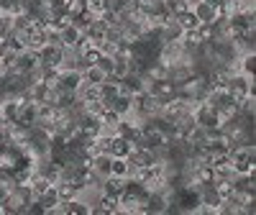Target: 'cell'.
Masks as SVG:
<instances>
[{"label": "cell", "mask_w": 256, "mask_h": 215, "mask_svg": "<svg viewBox=\"0 0 256 215\" xmlns=\"http://www.w3.org/2000/svg\"><path fill=\"white\" fill-rule=\"evenodd\" d=\"M226 92L230 95V100H233V102H241L244 98L256 95L254 77H246V74H241V72L230 74V80H228V84H226Z\"/></svg>", "instance_id": "1"}, {"label": "cell", "mask_w": 256, "mask_h": 215, "mask_svg": "<svg viewBox=\"0 0 256 215\" xmlns=\"http://www.w3.org/2000/svg\"><path fill=\"white\" fill-rule=\"evenodd\" d=\"M105 108H110V110H116L120 118L128 116V113H134V95H126V92H118L116 98L110 100H102Z\"/></svg>", "instance_id": "2"}, {"label": "cell", "mask_w": 256, "mask_h": 215, "mask_svg": "<svg viewBox=\"0 0 256 215\" xmlns=\"http://www.w3.org/2000/svg\"><path fill=\"white\" fill-rule=\"evenodd\" d=\"M126 187H128V177H113V174H108V177L100 180V192L113 195V198H120L123 192H126Z\"/></svg>", "instance_id": "3"}, {"label": "cell", "mask_w": 256, "mask_h": 215, "mask_svg": "<svg viewBox=\"0 0 256 215\" xmlns=\"http://www.w3.org/2000/svg\"><path fill=\"white\" fill-rule=\"evenodd\" d=\"M192 13H195V18L200 20V24H208V26H212V24H216V18H218V8L205 3V0H200V3L192 6Z\"/></svg>", "instance_id": "4"}, {"label": "cell", "mask_w": 256, "mask_h": 215, "mask_svg": "<svg viewBox=\"0 0 256 215\" xmlns=\"http://www.w3.org/2000/svg\"><path fill=\"white\" fill-rule=\"evenodd\" d=\"M38 67V54L36 52H28V49H24L18 56H16V72H20V74H28L31 70H36Z\"/></svg>", "instance_id": "5"}, {"label": "cell", "mask_w": 256, "mask_h": 215, "mask_svg": "<svg viewBox=\"0 0 256 215\" xmlns=\"http://www.w3.org/2000/svg\"><path fill=\"white\" fill-rule=\"evenodd\" d=\"M80 84H82V72H77V70H64V72L59 74V88H62V90L77 92Z\"/></svg>", "instance_id": "6"}, {"label": "cell", "mask_w": 256, "mask_h": 215, "mask_svg": "<svg viewBox=\"0 0 256 215\" xmlns=\"http://www.w3.org/2000/svg\"><path fill=\"white\" fill-rule=\"evenodd\" d=\"M59 34H62V46H64V49H77V46H80V41H82V31H80V28L67 26L64 31H59Z\"/></svg>", "instance_id": "7"}, {"label": "cell", "mask_w": 256, "mask_h": 215, "mask_svg": "<svg viewBox=\"0 0 256 215\" xmlns=\"http://www.w3.org/2000/svg\"><path fill=\"white\" fill-rule=\"evenodd\" d=\"M172 18L177 20V26H180L182 31H190V28H198V26H200V20L195 18V13H192V8H187V10H182V13L172 16Z\"/></svg>", "instance_id": "8"}, {"label": "cell", "mask_w": 256, "mask_h": 215, "mask_svg": "<svg viewBox=\"0 0 256 215\" xmlns=\"http://www.w3.org/2000/svg\"><path fill=\"white\" fill-rule=\"evenodd\" d=\"M110 154H95L92 156V169H95V174L102 180V177H108L110 174Z\"/></svg>", "instance_id": "9"}, {"label": "cell", "mask_w": 256, "mask_h": 215, "mask_svg": "<svg viewBox=\"0 0 256 215\" xmlns=\"http://www.w3.org/2000/svg\"><path fill=\"white\" fill-rule=\"evenodd\" d=\"M105 80H108V74H105L98 64H92V67H88V70L82 72V82L84 84H102Z\"/></svg>", "instance_id": "10"}, {"label": "cell", "mask_w": 256, "mask_h": 215, "mask_svg": "<svg viewBox=\"0 0 256 215\" xmlns=\"http://www.w3.org/2000/svg\"><path fill=\"white\" fill-rule=\"evenodd\" d=\"M118 120H120V116H118L116 110H110V108H105L102 116H100V126H102V131H110V134H116Z\"/></svg>", "instance_id": "11"}, {"label": "cell", "mask_w": 256, "mask_h": 215, "mask_svg": "<svg viewBox=\"0 0 256 215\" xmlns=\"http://www.w3.org/2000/svg\"><path fill=\"white\" fill-rule=\"evenodd\" d=\"M110 174L113 177H131V166L123 156H113L110 159Z\"/></svg>", "instance_id": "12"}, {"label": "cell", "mask_w": 256, "mask_h": 215, "mask_svg": "<svg viewBox=\"0 0 256 215\" xmlns=\"http://www.w3.org/2000/svg\"><path fill=\"white\" fill-rule=\"evenodd\" d=\"M31 26H34V16H31L28 10H24V13L13 16V31L24 34V31H26V28H31Z\"/></svg>", "instance_id": "13"}, {"label": "cell", "mask_w": 256, "mask_h": 215, "mask_svg": "<svg viewBox=\"0 0 256 215\" xmlns=\"http://www.w3.org/2000/svg\"><path fill=\"white\" fill-rule=\"evenodd\" d=\"M105 31H108V28H102V26L98 24V20H95V24H92L88 31H84V36H88V41H90V44L100 46L102 41H105Z\"/></svg>", "instance_id": "14"}, {"label": "cell", "mask_w": 256, "mask_h": 215, "mask_svg": "<svg viewBox=\"0 0 256 215\" xmlns=\"http://www.w3.org/2000/svg\"><path fill=\"white\" fill-rule=\"evenodd\" d=\"M95 18H98V16H92V13H88V10H82L80 16H74V18H72V26H74V28H80V31L84 34V31H88V28L95 24Z\"/></svg>", "instance_id": "15"}, {"label": "cell", "mask_w": 256, "mask_h": 215, "mask_svg": "<svg viewBox=\"0 0 256 215\" xmlns=\"http://www.w3.org/2000/svg\"><path fill=\"white\" fill-rule=\"evenodd\" d=\"M118 92H120L118 80H110V77H108V80L100 84V98H102V100H110V98H116Z\"/></svg>", "instance_id": "16"}, {"label": "cell", "mask_w": 256, "mask_h": 215, "mask_svg": "<svg viewBox=\"0 0 256 215\" xmlns=\"http://www.w3.org/2000/svg\"><path fill=\"white\" fill-rule=\"evenodd\" d=\"M98 24L102 26V28H113V26H118V13H113V10H108V8H105L98 18Z\"/></svg>", "instance_id": "17"}, {"label": "cell", "mask_w": 256, "mask_h": 215, "mask_svg": "<svg viewBox=\"0 0 256 215\" xmlns=\"http://www.w3.org/2000/svg\"><path fill=\"white\" fill-rule=\"evenodd\" d=\"M10 31H13V16L6 13V10H0V38H6Z\"/></svg>", "instance_id": "18"}, {"label": "cell", "mask_w": 256, "mask_h": 215, "mask_svg": "<svg viewBox=\"0 0 256 215\" xmlns=\"http://www.w3.org/2000/svg\"><path fill=\"white\" fill-rule=\"evenodd\" d=\"M102 110H105V102H102V100H90V102H84V110H82V113L100 118V116H102Z\"/></svg>", "instance_id": "19"}, {"label": "cell", "mask_w": 256, "mask_h": 215, "mask_svg": "<svg viewBox=\"0 0 256 215\" xmlns=\"http://www.w3.org/2000/svg\"><path fill=\"white\" fill-rule=\"evenodd\" d=\"M84 10L92 16H100L105 10V0H84Z\"/></svg>", "instance_id": "20"}, {"label": "cell", "mask_w": 256, "mask_h": 215, "mask_svg": "<svg viewBox=\"0 0 256 215\" xmlns=\"http://www.w3.org/2000/svg\"><path fill=\"white\" fill-rule=\"evenodd\" d=\"M113 64H116V59H113V56H105V54H100V59H98V67H100L105 74H110V72H113Z\"/></svg>", "instance_id": "21"}, {"label": "cell", "mask_w": 256, "mask_h": 215, "mask_svg": "<svg viewBox=\"0 0 256 215\" xmlns=\"http://www.w3.org/2000/svg\"><path fill=\"white\" fill-rule=\"evenodd\" d=\"M84 10V0H70V3H67V13L74 18V16H80Z\"/></svg>", "instance_id": "22"}, {"label": "cell", "mask_w": 256, "mask_h": 215, "mask_svg": "<svg viewBox=\"0 0 256 215\" xmlns=\"http://www.w3.org/2000/svg\"><path fill=\"white\" fill-rule=\"evenodd\" d=\"M98 49H100V54H105V56H116V54H118V44H113V41H102Z\"/></svg>", "instance_id": "23"}, {"label": "cell", "mask_w": 256, "mask_h": 215, "mask_svg": "<svg viewBox=\"0 0 256 215\" xmlns=\"http://www.w3.org/2000/svg\"><path fill=\"white\" fill-rule=\"evenodd\" d=\"M8 52H10V46H8V41H6V38H0V59H3V56H6Z\"/></svg>", "instance_id": "24"}, {"label": "cell", "mask_w": 256, "mask_h": 215, "mask_svg": "<svg viewBox=\"0 0 256 215\" xmlns=\"http://www.w3.org/2000/svg\"><path fill=\"white\" fill-rule=\"evenodd\" d=\"M8 192H10V187H8V184H0V202H3V200L8 198Z\"/></svg>", "instance_id": "25"}, {"label": "cell", "mask_w": 256, "mask_h": 215, "mask_svg": "<svg viewBox=\"0 0 256 215\" xmlns=\"http://www.w3.org/2000/svg\"><path fill=\"white\" fill-rule=\"evenodd\" d=\"M205 3H210V6H216V8H218V6H223V0H205Z\"/></svg>", "instance_id": "26"}, {"label": "cell", "mask_w": 256, "mask_h": 215, "mask_svg": "<svg viewBox=\"0 0 256 215\" xmlns=\"http://www.w3.org/2000/svg\"><path fill=\"white\" fill-rule=\"evenodd\" d=\"M180 3H187V6H192V0H180Z\"/></svg>", "instance_id": "27"}]
</instances>
